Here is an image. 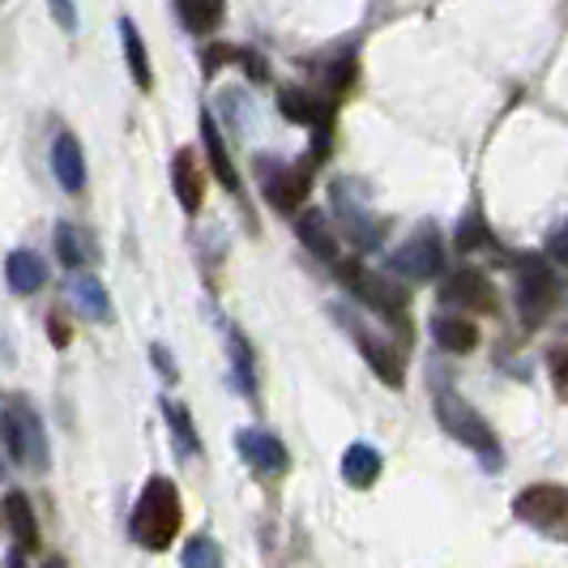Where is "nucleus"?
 Masks as SVG:
<instances>
[{
	"label": "nucleus",
	"instance_id": "f257e3e1",
	"mask_svg": "<svg viewBox=\"0 0 568 568\" xmlns=\"http://www.w3.org/2000/svg\"><path fill=\"white\" fill-rule=\"evenodd\" d=\"M184 526V505H180V487L171 484L168 475H150L133 505L129 517V535L145 551H168L171 542L180 539Z\"/></svg>",
	"mask_w": 568,
	"mask_h": 568
},
{
	"label": "nucleus",
	"instance_id": "f03ea898",
	"mask_svg": "<svg viewBox=\"0 0 568 568\" xmlns=\"http://www.w3.org/2000/svg\"><path fill=\"white\" fill-rule=\"evenodd\" d=\"M432 406H436V419H440V427L454 436L457 445H466L470 454L484 457L487 470H500L505 449H500V440H496V427L487 424V419L475 410V406H470V402L440 385V389H436V398H432Z\"/></svg>",
	"mask_w": 568,
	"mask_h": 568
},
{
	"label": "nucleus",
	"instance_id": "7ed1b4c3",
	"mask_svg": "<svg viewBox=\"0 0 568 568\" xmlns=\"http://www.w3.org/2000/svg\"><path fill=\"white\" fill-rule=\"evenodd\" d=\"M334 274H338V283L346 286L364 308H372L381 321H389V325L406 329V316H410V291H406V286L394 283L389 274L368 270L364 261H338Z\"/></svg>",
	"mask_w": 568,
	"mask_h": 568
},
{
	"label": "nucleus",
	"instance_id": "20e7f679",
	"mask_svg": "<svg viewBox=\"0 0 568 568\" xmlns=\"http://www.w3.org/2000/svg\"><path fill=\"white\" fill-rule=\"evenodd\" d=\"M0 445L13 466L22 470H48V436H43V419L34 415L27 398H9L0 410Z\"/></svg>",
	"mask_w": 568,
	"mask_h": 568
},
{
	"label": "nucleus",
	"instance_id": "39448f33",
	"mask_svg": "<svg viewBox=\"0 0 568 568\" xmlns=\"http://www.w3.org/2000/svg\"><path fill=\"white\" fill-rule=\"evenodd\" d=\"M513 517L551 542H568V487L530 484L513 496Z\"/></svg>",
	"mask_w": 568,
	"mask_h": 568
},
{
	"label": "nucleus",
	"instance_id": "423d86ee",
	"mask_svg": "<svg viewBox=\"0 0 568 568\" xmlns=\"http://www.w3.org/2000/svg\"><path fill=\"white\" fill-rule=\"evenodd\" d=\"M560 304V283L556 270L547 265V256H521L517 265V313L526 329H539L547 316Z\"/></svg>",
	"mask_w": 568,
	"mask_h": 568
},
{
	"label": "nucleus",
	"instance_id": "0eeeda50",
	"mask_svg": "<svg viewBox=\"0 0 568 568\" xmlns=\"http://www.w3.org/2000/svg\"><path fill=\"white\" fill-rule=\"evenodd\" d=\"M313 163L304 159V163H274L270 154H261L256 159V175H261V193H265V201L278 210V214H295L304 201H308V193H313Z\"/></svg>",
	"mask_w": 568,
	"mask_h": 568
},
{
	"label": "nucleus",
	"instance_id": "6e6552de",
	"mask_svg": "<svg viewBox=\"0 0 568 568\" xmlns=\"http://www.w3.org/2000/svg\"><path fill=\"white\" fill-rule=\"evenodd\" d=\"M389 270L402 274V278H410V283L440 278V270H445V240H440V231L432 227V223H424V227L402 244L398 253L389 256Z\"/></svg>",
	"mask_w": 568,
	"mask_h": 568
},
{
	"label": "nucleus",
	"instance_id": "1a4fd4ad",
	"mask_svg": "<svg viewBox=\"0 0 568 568\" xmlns=\"http://www.w3.org/2000/svg\"><path fill=\"white\" fill-rule=\"evenodd\" d=\"M334 316H338V325L351 334V342L359 346V355L368 359V368L376 372V381H385L389 389H402L406 385V364H402V355L389 346L385 338H376L368 325L359 321V316H351L346 308H334Z\"/></svg>",
	"mask_w": 568,
	"mask_h": 568
},
{
	"label": "nucleus",
	"instance_id": "9d476101",
	"mask_svg": "<svg viewBox=\"0 0 568 568\" xmlns=\"http://www.w3.org/2000/svg\"><path fill=\"white\" fill-rule=\"evenodd\" d=\"M334 99L321 94V90H308V85H283L278 90V112L291 120V124H304V129H316V133H329L334 124Z\"/></svg>",
	"mask_w": 568,
	"mask_h": 568
},
{
	"label": "nucleus",
	"instance_id": "9b49d317",
	"mask_svg": "<svg viewBox=\"0 0 568 568\" xmlns=\"http://www.w3.org/2000/svg\"><path fill=\"white\" fill-rule=\"evenodd\" d=\"M440 300L445 304H454L457 313H496V286L487 278L484 270H475V265H462L454 278H445L440 286Z\"/></svg>",
	"mask_w": 568,
	"mask_h": 568
},
{
	"label": "nucleus",
	"instance_id": "f8f14e48",
	"mask_svg": "<svg viewBox=\"0 0 568 568\" xmlns=\"http://www.w3.org/2000/svg\"><path fill=\"white\" fill-rule=\"evenodd\" d=\"M235 449L244 454L248 466H256L261 475H283L286 466H291V454H286V445L274 436V432H261V427H244V432H235Z\"/></svg>",
	"mask_w": 568,
	"mask_h": 568
},
{
	"label": "nucleus",
	"instance_id": "ddd939ff",
	"mask_svg": "<svg viewBox=\"0 0 568 568\" xmlns=\"http://www.w3.org/2000/svg\"><path fill=\"white\" fill-rule=\"evenodd\" d=\"M0 513H4V526H9V535L18 542V551L34 556L43 547V539H39V517H34V505H30L27 491L22 487H9L4 500H0Z\"/></svg>",
	"mask_w": 568,
	"mask_h": 568
},
{
	"label": "nucleus",
	"instance_id": "4468645a",
	"mask_svg": "<svg viewBox=\"0 0 568 568\" xmlns=\"http://www.w3.org/2000/svg\"><path fill=\"white\" fill-rule=\"evenodd\" d=\"M171 189L184 214H201V201H205V171H201L197 154L193 150H175L171 154Z\"/></svg>",
	"mask_w": 568,
	"mask_h": 568
},
{
	"label": "nucleus",
	"instance_id": "2eb2a0df",
	"mask_svg": "<svg viewBox=\"0 0 568 568\" xmlns=\"http://www.w3.org/2000/svg\"><path fill=\"white\" fill-rule=\"evenodd\" d=\"M295 235H300V244H304L316 261H325V265H338L342 261L338 231H334V223L325 219V210H300V219H295Z\"/></svg>",
	"mask_w": 568,
	"mask_h": 568
},
{
	"label": "nucleus",
	"instance_id": "dca6fc26",
	"mask_svg": "<svg viewBox=\"0 0 568 568\" xmlns=\"http://www.w3.org/2000/svg\"><path fill=\"white\" fill-rule=\"evenodd\" d=\"M201 145H205V163L214 171V180L227 193H240V171H235V159H231L227 142H223V129H219L214 112H201Z\"/></svg>",
	"mask_w": 568,
	"mask_h": 568
},
{
	"label": "nucleus",
	"instance_id": "f3484780",
	"mask_svg": "<svg viewBox=\"0 0 568 568\" xmlns=\"http://www.w3.org/2000/svg\"><path fill=\"white\" fill-rule=\"evenodd\" d=\"M52 175L64 193H82L85 189V150L78 142V133H57L52 142Z\"/></svg>",
	"mask_w": 568,
	"mask_h": 568
},
{
	"label": "nucleus",
	"instance_id": "a211bd4d",
	"mask_svg": "<svg viewBox=\"0 0 568 568\" xmlns=\"http://www.w3.org/2000/svg\"><path fill=\"white\" fill-rule=\"evenodd\" d=\"M69 304L85 316V321H99V325H108L115 321V308H112V295H108V286L99 283L94 274H73L69 278Z\"/></svg>",
	"mask_w": 568,
	"mask_h": 568
},
{
	"label": "nucleus",
	"instance_id": "6ab92c4d",
	"mask_svg": "<svg viewBox=\"0 0 568 568\" xmlns=\"http://www.w3.org/2000/svg\"><path fill=\"white\" fill-rule=\"evenodd\" d=\"M432 338L449 355H470L479 346V325L466 313H436L432 316Z\"/></svg>",
	"mask_w": 568,
	"mask_h": 568
},
{
	"label": "nucleus",
	"instance_id": "aec40b11",
	"mask_svg": "<svg viewBox=\"0 0 568 568\" xmlns=\"http://www.w3.org/2000/svg\"><path fill=\"white\" fill-rule=\"evenodd\" d=\"M334 210H338V219L346 223V231L355 235V244H359V248H372V244L385 235V227H381V219H376V214H368L364 205H355V201L346 197V180L334 184Z\"/></svg>",
	"mask_w": 568,
	"mask_h": 568
},
{
	"label": "nucleus",
	"instance_id": "412c9836",
	"mask_svg": "<svg viewBox=\"0 0 568 568\" xmlns=\"http://www.w3.org/2000/svg\"><path fill=\"white\" fill-rule=\"evenodd\" d=\"M4 283L13 295H34V291H43L48 283V265H43V256L30 253V248H18V253L4 256Z\"/></svg>",
	"mask_w": 568,
	"mask_h": 568
},
{
	"label": "nucleus",
	"instance_id": "4be33fe9",
	"mask_svg": "<svg viewBox=\"0 0 568 568\" xmlns=\"http://www.w3.org/2000/svg\"><path fill=\"white\" fill-rule=\"evenodd\" d=\"M381 470H385V462H381V454H376L372 445H364V440H355V445L342 454V479H346V487H355V491H368V487L381 479Z\"/></svg>",
	"mask_w": 568,
	"mask_h": 568
},
{
	"label": "nucleus",
	"instance_id": "5701e85b",
	"mask_svg": "<svg viewBox=\"0 0 568 568\" xmlns=\"http://www.w3.org/2000/svg\"><path fill=\"white\" fill-rule=\"evenodd\" d=\"M163 419H168V427H171V445H175V454L201 457V436H197V424H193V410H189L184 402L168 398L163 402Z\"/></svg>",
	"mask_w": 568,
	"mask_h": 568
},
{
	"label": "nucleus",
	"instance_id": "b1692460",
	"mask_svg": "<svg viewBox=\"0 0 568 568\" xmlns=\"http://www.w3.org/2000/svg\"><path fill=\"white\" fill-rule=\"evenodd\" d=\"M175 13L189 34H214L227 18V0H175Z\"/></svg>",
	"mask_w": 568,
	"mask_h": 568
},
{
	"label": "nucleus",
	"instance_id": "393cba45",
	"mask_svg": "<svg viewBox=\"0 0 568 568\" xmlns=\"http://www.w3.org/2000/svg\"><path fill=\"white\" fill-rule=\"evenodd\" d=\"M227 351H231V376H235L240 394L256 402V355H253V346H248V338H244L240 329H231Z\"/></svg>",
	"mask_w": 568,
	"mask_h": 568
},
{
	"label": "nucleus",
	"instance_id": "a878e982",
	"mask_svg": "<svg viewBox=\"0 0 568 568\" xmlns=\"http://www.w3.org/2000/svg\"><path fill=\"white\" fill-rule=\"evenodd\" d=\"M57 261L64 265V270H82V265H90L94 261V244L85 240L82 227H73V223H60L57 227Z\"/></svg>",
	"mask_w": 568,
	"mask_h": 568
},
{
	"label": "nucleus",
	"instance_id": "bb28decb",
	"mask_svg": "<svg viewBox=\"0 0 568 568\" xmlns=\"http://www.w3.org/2000/svg\"><path fill=\"white\" fill-rule=\"evenodd\" d=\"M120 39H124V60H129V73H133L138 90H154V69H150V52H145L142 34H138V27H133L129 18L120 22Z\"/></svg>",
	"mask_w": 568,
	"mask_h": 568
},
{
	"label": "nucleus",
	"instance_id": "cd10ccee",
	"mask_svg": "<svg viewBox=\"0 0 568 568\" xmlns=\"http://www.w3.org/2000/svg\"><path fill=\"white\" fill-rule=\"evenodd\" d=\"M457 253L462 256H475L479 248H487L491 244V231H487V223H484V210L479 205H470V214L457 223Z\"/></svg>",
	"mask_w": 568,
	"mask_h": 568
},
{
	"label": "nucleus",
	"instance_id": "c85d7f7f",
	"mask_svg": "<svg viewBox=\"0 0 568 568\" xmlns=\"http://www.w3.org/2000/svg\"><path fill=\"white\" fill-rule=\"evenodd\" d=\"M184 568H223V547L214 539H205V535H193V539L184 542Z\"/></svg>",
	"mask_w": 568,
	"mask_h": 568
},
{
	"label": "nucleus",
	"instance_id": "c756f323",
	"mask_svg": "<svg viewBox=\"0 0 568 568\" xmlns=\"http://www.w3.org/2000/svg\"><path fill=\"white\" fill-rule=\"evenodd\" d=\"M547 364H551V385H556V394L568 402V329L560 334V342L551 346Z\"/></svg>",
	"mask_w": 568,
	"mask_h": 568
},
{
	"label": "nucleus",
	"instance_id": "7c9ffc66",
	"mask_svg": "<svg viewBox=\"0 0 568 568\" xmlns=\"http://www.w3.org/2000/svg\"><path fill=\"white\" fill-rule=\"evenodd\" d=\"M547 256L556 261V265H568V223L551 231V240H547Z\"/></svg>",
	"mask_w": 568,
	"mask_h": 568
},
{
	"label": "nucleus",
	"instance_id": "2f4dec72",
	"mask_svg": "<svg viewBox=\"0 0 568 568\" xmlns=\"http://www.w3.org/2000/svg\"><path fill=\"white\" fill-rule=\"evenodd\" d=\"M48 338H52V346H57V351H64V346L73 342V329H69V321H64L60 313L48 316Z\"/></svg>",
	"mask_w": 568,
	"mask_h": 568
},
{
	"label": "nucleus",
	"instance_id": "473e14b6",
	"mask_svg": "<svg viewBox=\"0 0 568 568\" xmlns=\"http://www.w3.org/2000/svg\"><path fill=\"white\" fill-rule=\"evenodd\" d=\"M240 64H244V73L253 82H270V64L261 60V52H240Z\"/></svg>",
	"mask_w": 568,
	"mask_h": 568
},
{
	"label": "nucleus",
	"instance_id": "72a5a7b5",
	"mask_svg": "<svg viewBox=\"0 0 568 568\" xmlns=\"http://www.w3.org/2000/svg\"><path fill=\"white\" fill-rule=\"evenodd\" d=\"M150 355H154V368H159V376H163V381H175V364H171L168 346H163V342H154V346H150Z\"/></svg>",
	"mask_w": 568,
	"mask_h": 568
},
{
	"label": "nucleus",
	"instance_id": "f704fd0d",
	"mask_svg": "<svg viewBox=\"0 0 568 568\" xmlns=\"http://www.w3.org/2000/svg\"><path fill=\"white\" fill-rule=\"evenodd\" d=\"M52 9H57L60 27H64V30H73V4H69V0H52Z\"/></svg>",
	"mask_w": 568,
	"mask_h": 568
},
{
	"label": "nucleus",
	"instance_id": "c9c22d12",
	"mask_svg": "<svg viewBox=\"0 0 568 568\" xmlns=\"http://www.w3.org/2000/svg\"><path fill=\"white\" fill-rule=\"evenodd\" d=\"M22 556H27V551H13V556L4 560V568H27V560H22Z\"/></svg>",
	"mask_w": 568,
	"mask_h": 568
},
{
	"label": "nucleus",
	"instance_id": "e433bc0d",
	"mask_svg": "<svg viewBox=\"0 0 568 568\" xmlns=\"http://www.w3.org/2000/svg\"><path fill=\"white\" fill-rule=\"evenodd\" d=\"M39 568H69V565H64V556H43V565Z\"/></svg>",
	"mask_w": 568,
	"mask_h": 568
}]
</instances>
